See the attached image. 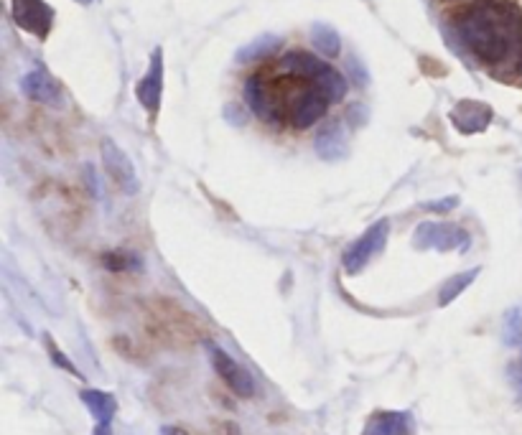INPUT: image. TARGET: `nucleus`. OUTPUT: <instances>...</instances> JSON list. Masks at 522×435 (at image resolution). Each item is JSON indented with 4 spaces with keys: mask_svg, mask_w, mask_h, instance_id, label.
<instances>
[{
    "mask_svg": "<svg viewBox=\"0 0 522 435\" xmlns=\"http://www.w3.org/2000/svg\"><path fill=\"white\" fill-rule=\"evenodd\" d=\"M209 349V359H212V367L214 372L222 377V382L227 385V390L235 392L237 397H253L255 395V380L253 374L247 372L242 364H237L225 349H219V346L207 344Z\"/></svg>",
    "mask_w": 522,
    "mask_h": 435,
    "instance_id": "7",
    "label": "nucleus"
},
{
    "mask_svg": "<svg viewBox=\"0 0 522 435\" xmlns=\"http://www.w3.org/2000/svg\"><path fill=\"white\" fill-rule=\"evenodd\" d=\"M11 13L16 26L39 39H46L54 26V8L46 0H11Z\"/></svg>",
    "mask_w": 522,
    "mask_h": 435,
    "instance_id": "8",
    "label": "nucleus"
},
{
    "mask_svg": "<svg viewBox=\"0 0 522 435\" xmlns=\"http://www.w3.org/2000/svg\"><path fill=\"white\" fill-rule=\"evenodd\" d=\"M102 166H105L107 176L125 191V194H135L138 191V176L130 163V158L120 151L113 140H102Z\"/></svg>",
    "mask_w": 522,
    "mask_h": 435,
    "instance_id": "9",
    "label": "nucleus"
},
{
    "mask_svg": "<svg viewBox=\"0 0 522 435\" xmlns=\"http://www.w3.org/2000/svg\"><path fill=\"white\" fill-rule=\"evenodd\" d=\"M316 153L324 161H337L347 153V138H344L342 125H332V128H324L316 135Z\"/></svg>",
    "mask_w": 522,
    "mask_h": 435,
    "instance_id": "15",
    "label": "nucleus"
},
{
    "mask_svg": "<svg viewBox=\"0 0 522 435\" xmlns=\"http://www.w3.org/2000/svg\"><path fill=\"white\" fill-rule=\"evenodd\" d=\"M102 265L113 273H123V270H138L141 268V257L133 255L128 250H113L102 255Z\"/></svg>",
    "mask_w": 522,
    "mask_h": 435,
    "instance_id": "18",
    "label": "nucleus"
},
{
    "mask_svg": "<svg viewBox=\"0 0 522 435\" xmlns=\"http://www.w3.org/2000/svg\"><path fill=\"white\" fill-rule=\"evenodd\" d=\"M141 105L146 107L151 115H156L158 107H161V95H163V59L161 51H153L151 67H148L146 77L138 82V90H135Z\"/></svg>",
    "mask_w": 522,
    "mask_h": 435,
    "instance_id": "11",
    "label": "nucleus"
},
{
    "mask_svg": "<svg viewBox=\"0 0 522 435\" xmlns=\"http://www.w3.org/2000/svg\"><path fill=\"white\" fill-rule=\"evenodd\" d=\"M311 44L316 46L319 54L329 56V59L342 54V39H339V34L332 26H324V23H316V26L311 28Z\"/></svg>",
    "mask_w": 522,
    "mask_h": 435,
    "instance_id": "16",
    "label": "nucleus"
},
{
    "mask_svg": "<svg viewBox=\"0 0 522 435\" xmlns=\"http://www.w3.org/2000/svg\"><path fill=\"white\" fill-rule=\"evenodd\" d=\"M82 402L87 405V410L92 413V418L97 420V425H107L113 420L115 410H118V402L110 392H100V390H82L79 392Z\"/></svg>",
    "mask_w": 522,
    "mask_h": 435,
    "instance_id": "14",
    "label": "nucleus"
},
{
    "mask_svg": "<svg viewBox=\"0 0 522 435\" xmlns=\"http://www.w3.org/2000/svg\"><path fill=\"white\" fill-rule=\"evenodd\" d=\"M247 107L270 128H314L326 115L332 100L319 84L301 74L286 72L276 64L273 69H260L245 79Z\"/></svg>",
    "mask_w": 522,
    "mask_h": 435,
    "instance_id": "2",
    "label": "nucleus"
},
{
    "mask_svg": "<svg viewBox=\"0 0 522 435\" xmlns=\"http://www.w3.org/2000/svg\"><path fill=\"white\" fill-rule=\"evenodd\" d=\"M413 415L403 410H377L365 423L362 435H413Z\"/></svg>",
    "mask_w": 522,
    "mask_h": 435,
    "instance_id": "10",
    "label": "nucleus"
},
{
    "mask_svg": "<svg viewBox=\"0 0 522 435\" xmlns=\"http://www.w3.org/2000/svg\"><path fill=\"white\" fill-rule=\"evenodd\" d=\"M278 67L286 69V72L301 74V77H309L319 84L324 95L334 102H342L344 95H347V79L332 67L326 64L324 59H319L316 54H309V51H288L278 59Z\"/></svg>",
    "mask_w": 522,
    "mask_h": 435,
    "instance_id": "3",
    "label": "nucleus"
},
{
    "mask_svg": "<svg viewBox=\"0 0 522 435\" xmlns=\"http://www.w3.org/2000/svg\"><path fill=\"white\" fill-rule=\"evenodd\" d=\"M477 275H479V268L472 270V273H461V275H456V278H451L449 283L444 285V290H441V296H438V303H441V306H446V303L454 301L456 296H461V290L469 288V285L474 283V278H477Z\"/></svg>",
    "mask_w": 522,
    "mask_h": 435,
    "instance_id": "19",
    "label": "nucleus"
},
{
    "mask_svg": "<svg viewBox=\"0 0 522 435\" xmlns=\"http://www.w3.org/2000/svg\"><path fill=\"white\" fill-rule=\"evenodd\" d=\"M153 334L161 336L163 341H174V344H189V341L199 339L202 329L191 316L184 311L171 306H158L156 318H153Z\"/></svg>",
    "mask_w": 522,
    "mask_h": 435,
    "instance_id": "6",
    "label": "nucleus"
},
{
    "mask_svg": "<svg viewBox=\"0 0 522 435\" xmlns=\"http://www.w3.org/2000/svg\"><path fill=\"white\" fill-rule=\"evenodd\" d=\"M23 95L29 100L41 102V105H57L62 100V87L57 84V79L46 74L44 69H36V72H29L23 77L21 82Z\"/></svg>",
    "mask_w": 522,
    "mask_h": 435,
    "instance_id": "12",
    "label": "nucleus"
},
{
    "mask_svg": "<svg viewBox=\"0 0 522 435\" xmlns=\"http://www.w3.org/2000/svg\"><path fill=\"white\" fill-rule=\"evenodd\" d=\"M46 344H49V352H51V357H54V362H57V364H62V367L67 369V372H72V374H79L77 369H74V364L69 362V359L64 357V354H59V352H57V346H54V341H51V339H46Z\"/></svg>",
    "mask_w": 522,
    "mask_h": 435,
    "instance_id": "20",
    "label": "nucleus"
},
{
    "mask_svg": "<svg viewBox=\"0 0 522 435\" xmlns=\"http://www.w3.org/2000/svg\"><path fill=\"white\" fill-rule=\"evenodd\" d=\"M489 120H492V110L487 105H482V102L464 100L451 110V123L461 133H479V130L487 128Z\"/></svg>",
    "mask_w": 522,
    "mask_h": 435,
    "instance_id": "13",
    "label": "nucleus"
},
{
    "mask_svg": "<svg viewBox=\"0 0 522 435\" xmlns=\"http://www.w3.org/2000/svg\"><path fill=\"white\" fill-rule=\"evenodd\" d=\"M283 41L278 39V36H260L258 41H253L250 46H245V49L237 54V62H245V64H253V62H260V59H268L270 54H276L278 49H281Z\"/></svg>",
    "mask_w": 522,
    "mask_h": 435,
    "instance_id": "17",
    "label": "nucleus"
},
{
    "mask_svg": "<svg viewBox=\"0 0 522 435\" xmlns=\"http://www.w3.org/2000/svg\"><path fill=\"white\" fill-rule=\"evenodd\" d=\"M388 232H390L388 219H380L377 224H372V227L367 229L360 240H354L352 245L347 247V252H344V257H342L344 270L352 275L360 273V270L370 263L372 257H375L377 252L385 247V242H388Z\"/></svg>",
    "mask_w": 522,
    "mask_h": 435,
    "instance_id": "5",
    "label": "nucleus"
},
{
    "mask_svg": "<svg viewBox=\"0 0 522 435\" xmlns=\"http://www.w3.org/2000/svg\"><path fill=\"white\" fill-rule=\"evenodd\" d=\"M77 3H82V6H87V3H92V0H77Z\"/></svg>",
    "mask_w": 522,
    "mask_h": 435,
    "instance_id": "22",
    "label": "nucleus"
},
{
    "mask_svg": "<svg viewBox=\"0 0 522 435\" xmlns=\"http://www.w3.org/2000/svg\"><path fill=\"white\" fill-rule=\"evenodd\" d=\"M449 3H451V0H449Z\"/></svg>",
    "mask_w": 522,
    "mask_h": 435,
    "instance_id": "23",
    "label": "nucleus"
},
{
    "mask_svg": "<svg viewBox=\"0 0 522 435\" xmlns=\"http://www.w3.org/2000/svg\"><path fill=\"white\" fill-rule=\"evenodd\" d=\"M95 435H113V433H110V423H107V425H97Z\"/></svg>",
    "mask_w": 522,
    "mask_h": 435,
    "instance_id": "21",
    "label": "nucleus"
},
{
    "mask_svg": "<svg viewBox=\"0 0 522 435\" xmlns=\"http://www.w3.org/2000/svg\"><path fill=\"white\" fill-rule=\"evenodd\" d=\"M413 245L418 250H466L472 245V237L469 232H464L456 224H444V222H423L421 227L416 229V237H413Z\"/></svg>",
    "mask_w": 522,
    "mask_h": 435,
    "instance_id": "4",
    "label": "nucleus"
},
{
    "mask_svg": "<svg viewBox=\"0 0 522 435\" xmlns=\"http://www.w3.org/2000/svg\"><path fill=\"white\" fill-rule=\"evenodd\" d=\"M451 31L484 69L522 67V8L515 0H474L451 16Z\"/></svg>",
    "mask_w": 522,
    "mask_h": 435,
    "instance_id": "1",
    "label": "nucleus"
}]
</instances>
